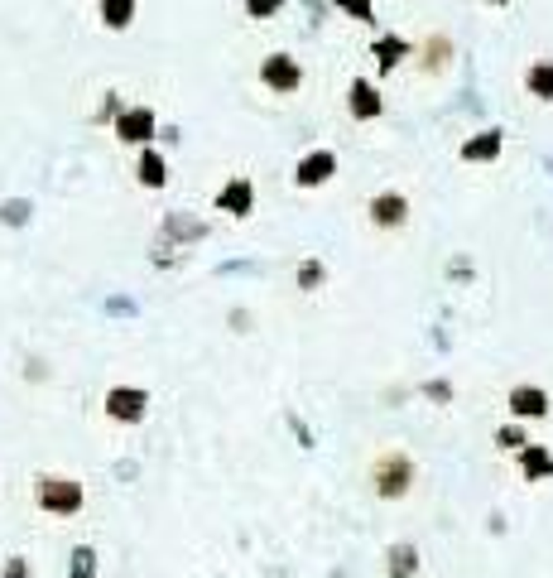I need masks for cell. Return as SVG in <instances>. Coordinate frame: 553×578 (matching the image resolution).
Listing matches in <instances>:
<instances>
[{"label":"cell","instance_id":"cell-1","mask_svg":"<svg viewBox=\"0 0 553 578\" xmlns=\"http://www.w3.org/2000/svg\"><path fill=\"white\" fill-rule=\"evenodd\" d=\"M371 482H375V497L400 501L409 487H414V463H409L400 449H385V453L371 463Z\"/></svg>","mask_w":553,"mask_h":578},{"label":"cell","instance_id":"cell-2","mask_svg":"<svg viewBox=\"0 0 553 578\" xmlns=\"http://www.w3.org/2000/svg\"><path fill=\"white\" fill-rule=\"evenodd\" d=\"M35 497H39V511H49V516H73L82 506V487L73 477H39Z\"/></svg>","mask_w":553,"mask_h":578},{"label":"cell","instance_id":"cell-3","mask_svg":"<svg viewBox=\"0 0 553 578\" xmlns=\"http://www.w3.org/2000/svg\"><path fill=\"white\" fill-rule=\"evenodd\" d=\"M145 410H150V396H145V390H130V386L106 390V414H111V420L140 424V420H145Z\"/></svg>","mask_w":553,"mask_h":578},{"label":"cell","instance_id":"cell-4","mask_svg":"<svg viewBox=\"0 0 553 578\" xmlns=\"http://www.w3.org/2000/svg\"><path fill=\"white\" fill-rule=\"evenodd\" d=\"M409 217V203L400 193H380V198H371V222L375 227H404Z\"/></svg>","mask_w":553,"mask_h":578},{"label":"cell","instance_id":"cell-5","mask_svg":"<svg viewBox=\"0 0 553 578\" xmlns=\"http://www.w3.org/2000/svg\"><path fill=\"white\" fill-rule=\"evenodd\" d=\"M511 410L519 414V420H544V414H549V396H544V390H534V386H515L511 390Z\"/></svg>","mask_w":553,"mask_h":578},{"label":"cell","instance_id":"cell-6","mask_svg":"<svg viewBox=\"0 0 553 578\" xmlns=\"http://www.w3.org/2000/svg\"><path fill=\"white\" fill-rule=\"evenodd\" d=\"M265 82H270V87H274V92H294V87H298V82H303V73H298V68H294V63H289V58H284V53H274V58H270V63H265Z\"/></svg>","mask_w":553,"mask_h":578},{"label":"cell","instance_id":"cell-7","mask_svg":"<svg viewBox=\"0 0 553 578\" xmlns=\"http://www.w3.org/2000/svg\"><path fill=\"white\" fill-rule=\"evenodd\" d=\"M332 169H337V159H332L327 150H318V155H308L303 165H298V173H294V179L303 183V189H318V183H323Z\"/></svg>","mask_w":553,"mask_h":578},{"label":"cell","instance_id":"cell-8","mask_svg":"<svg viewBox=\"0 0 553 578\" xmlns=\"http://www.w3.org/2000/svg\"><path fill=\"white\" fill-rule=\"evenodd\" d=\"M150 130H154V116L150 112H126V116H120V126H116V135L126 140V145H145Z\"/></svg>","mask_w":553,"mask_h":578},{"label":"cell","instance_id":"cell-9","mask_svg":"<svg viewBox=\"0 0 553 578\" xmlns=\"http://www.w3.org/2000/svg\"><path fill=\"white\" fill-rule=\"evenodd\" d=\"M351 116H361V121L380 116V92L371 82H351Z\"/></svg>","mask_w":553,"mask_h":578},{"label":"cell","instance_id":"cell-10","mask_svg":"<svg viewBox=\"0 0 553 578\" xmlns=\"http://www.w3.org/2000/svg\"><path fill=\"white\" fill-rule=\"evenodd\" d=\"M501 155V130H481L477 140L462 145V159H495Z\"/></svg>","mask_w":553,"mask_h":578},{"label":"cell","instance_id":"cell-11","mask_svg":"<svg viewBox=\"0 0 553 578\" xmlns=\"http://www.w3.org/2000/svg\"><path fill=\"white\" fill-rule=\"evenodd\" d=\"M525 82H529V92H534V96L553 102V63H534V68L525 73Z\"/></svg>","mask_w":553,"mask_h":578},{"label":"cell","instance_id":"cell-12","mask_svg":"<svg viewBox=\"0 0 553 578\" xmlns=\"http://www.w3.org/2000/svg\"><path fill=\"white\" fill-rule=\"evenodd\" d=\"M448 53H452V43L442 39V35H438V39H428V58H424V68H428V73H442V68H448Z\"/></svg>","mask_w":553,"mask_h":578},{"label":"cell","instance_id":"cell-13","mask_svg":"<svg viewBox=\"0 0 553 578\" xmlns=\"http://www.w3.org/2000/svg\"><path fill=\"white\" fill-rule=\"evenodd\" d=\"M221 207H231L236 217H246V207H250V189H246V183H231V189L221 193Z\"/></svg>","mask_w":553,"mask_h":578},{"label":"cell","instance_id":"cell-14","mask_svg":"<svg viewBox=\"0 0 553 578\" xmlns=\"http://www.w3.org/2000/svg\"><path fill=\"white\" fill-rule=\"evenodd\" d=\"M519 463H525V473H529V477H549V473H553V458H549V453H539V449L519 453Z\"/></svg>","mask_w":553,"mask_h":578},{"label":"cell","instance_id":"cell-15","mask_svg":"<svg viewBox=\"0 0 553 578\" xmlns=\"http://www.w3.org/2000/svg\"><path fill=\"white\" fill-rule=\"evenodd\" d=\"M390 559H395V564H390V574H395V578H409V574H414V564H419V554L409 550V544H400V550H395Z\"/></svg>","mask_w":553,"mask_h":578},{"label":"cell","instance_id":"cell-16","mask_svg":"<svg viewBox=\"0 0 553 578\" xmlns=\"http://www.w3.org/2000/svg\"><path fill=\"white\" fill-rule=\"evenodd\" d=\"M102 15H106L111 29H120V25H126V15H130V0H102Z\"/></svg>","mask_w":553,"mask_h":578},{"label":"cell","instance_id":"cell-17","mask_svg":"<svg viewBox=\"0 0 553 578\" xmlns=\"http://www.w3.org/2000/svg\"><path fill=\"white\" fill-rule=\"evenodd\" d=\"M375 53H380V68H395V63L404 58V43L400 39H380V49H375Z\"/></svg>","mask_w":553,"mask_h":578},{"label":"cell","instance_id":"cell-18","mask_svg":"<svg viewBox=\"0 0 553 578\" xmlns=\"http://www.w3.org/2000/svg\"><path fill=\"white\" fill-rule=\"evenodd\" d=\"M140 179H145L150 189H159V183H164V169H159V159H154V155L140 159Z\"/></svg>","mask_w":553,"mask_h":578},{"label":"cell","instance_id":"cell-19","mask_svg":"<svg viewBox=\"0 0 553 578\" xmlns=\"http://www.w3.org/2000/svg\"><path fill=\"white\" fill-rule=\"evenodd\" d=\"M342 5L351 10V15H361V19H371V0H342Z\"/></svg>","mask_w":553,"mask_h":578},{"label":"cell","instance_id":"cell-20","mask_svg":"<svg viewBox=\"0 0 553 578\" xmlns=\"http://www.w3.org/2000/svg\"><path fill=\"white\" fill-rule=\"evenodd\" d=\"M87 574H92V554L77 550V578H87Z\"/></svg>","mask_w":553,"mask_h":578},{"label":"cell","instance_id":"cell-21","mask_svg":"<svg viewBox=\"0 0 553 578\" xmlns=\"http://www.w3.org/2000/svg\"><path fill=\"white\" fill-rule=\"evenodd\" d=\"M250 10H256V15H265V10H274V0H250Z\"/></svg>","mask_w":553,"mask_h":578},{"label":"cell","instance_id":"cell-22","mask_svg":"<svg viewBox=\"0 0 553 578\" xmlns=\"http://www.w3.org/2000/svg\"><path fill=\"white\" fill-rule=\"evenodd\" d=\"M495 5H505V0H495Z\"/></svg>","mask_w":553,"mask_h":578}]
</instances>
